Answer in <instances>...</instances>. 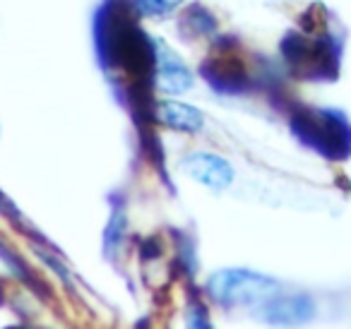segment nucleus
<instances>
[{"instance_id": "7", "label": "nucleus", "mask_w": 351, "mask_h": 329, "mask_svg": "<svg viewBox=\"0 0 351 329\" xmlns=\"http://www.w3.org/2000/svg\"><path fill=\"white\" fill-rule=\"evenodd\" d=\"M154 118L161 125L178 132H200L205 125V116L200 108L183 101H161L154 106Z\"/></svg>"}, {"instance_id": "10", "label": "nucleus", "mask_w": 351, "mask_h": 329, "mask_svg": "<svg viewBox=\"0 0 351 329\" xmlns=\"http://www.w3.org/2000/svg\"><path fill=\"white\" fill-rule=\"evenodd\" d=\"M137 12L145 17H164L171 15L176 8L181 5L183 0H132Z\"/></svg>"}, {"instance_id": "6", "label": "nucleus", "mask_w": 351, "mask_h": 329, "mask_svg": "<svg viewBox=\"0 0 351 329\" xmlns=\"http://www.w3.org/2000/svg\"><path fill=\"white\" fill-rule=\"evenodd\" d=\"M183 171L191 175L193 180L207 185L212 190H224L234 183V169L229 161L221 159L217 154H207V151H195V154L183 159Z\"/></svg>"}, {"instance_id": "3", "label": "nucleus", "mask_w": 351, "mask_h": 329, "mask_svg": "<svg viewBox=\"0 0 351 329\" xmlns=\"http://www.w3.org/2000/svg\"><path fill=\"white\" fill-rule=\"evenodd\" d=\"M284 58H287L289 68L301 77L311 80H330L335 77L337 70V53L332 49L330 36L322 39H308L301 34H289L282 46Z\"/></svg>"}, {"instance_id": "5", "label": "nucleus", "mask_w": 351, "mask_h": 329, "mask_svg": "<svg viewBox=\"0 0 351 329\" xmlns=\"http://www.w3.org/2000/svg\"><path fill=\"white\" fill-rule=\"evenodd\" d=\"M202 77L210 82V87L226 94H239L250 87V75L245 70L243 60L234 56L229 49L219 51L215 58L205 60L202 65Z\"/></svg>"}, {"instance_id": "9", "label": "nucleus", "mask_w": 351, "mask_h": 329, "mask_svg": "<svg viewBox=\"0 0 351 329\" xmlns=\"http://www.w3.org/2000/svg\"><path fill=\"white\" fill-rule=\"evenodd\" d=\"M181 22H183V25H181L183 34H188V36H207V34H212V32L217 29L215 15H212L210 10H205V8H200V5L191 8V10L183 15Z\"/></svg>"}, {"instance_id": "8", "label": "nucleus", "mask_w": 351, "mask_h": 329, "mask_svg": "<svg viewBox=\"0 0 351 329\" xmlns=\"http://www.w3.org/2000/svg\"><path fill=\"white\" fill-rule=\"evenodd\" d=\"M269 322L277 324H291L303 322L313 315V300L308 295H274L267 305Z\"/></svg>"}, {"instance_id": "1", "label": "nucleus", "mask_w": 351, "mask_h": 329, "mask_svg": "<svg viewBox=\"0 0 351 329\" xmlns=\"http://www.w3.org/2000/svg\"><path fill=\"white\" fill-rule=\"evenodd\" d=\"M291 130L306 147L325 159L341 161L351 154V125L341 113L327 108H296Z\"/></svg>"}, {"instance_id": "11", "label": "nucleus", "mask_w": 351, "mask_h": 329, "mask_svg": "<svg viewBox=\"0 0 351 329\" xmlns=\"http://www.w3.org/2000/svg\"><path fill=\"white\" fill-rule=\"evenodd\" d=\"M0 303H3V295H0Z\"/></svg>"}, {"instance_id": "2", "label": "nucleus", "mask_w": 351, "mask_h": 329, "mask_svg": "<svg viewBox=\"0 0 351 329\" xmlns=\"http://www.w3.org/2000/svg\"><path fill=\"white\" fill-rule=\"evenodd\" d=\"M212 300L224 308L236 305H260L269 303L279 293V284L274 279L250 269H219L207 281Z\"/></svg>"}, {"instance_id": "4", "label": "nucleus", "mask_w": 351, "mask_h": 329, "mask_svg": "<svg viewBox=\"0 0 351 329\" xmlns=\"http://www.w3.org/2000/svg\"><path fill=\"white\" fill-rule=\"evenodd\" d=\"M154 41V84L164 94H183L193 87V73L176 51H171L161 39Z\"/></svg>"}]
</instances>
